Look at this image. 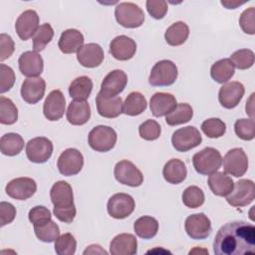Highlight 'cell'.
Masks as SVG:
<instances>
[{"label": "cell", "mask_w": 255, "mask_h": 255, "mask_svg": "<svg viewBox=\"0 0 255 255\" xmlns=\"http://www.w3.org/2000/svg\"><path fill=\"white\" fill-rule=\"evenodd\" d=\"M216 255H243L255 253V227L245 221H232L217 231L213 241Z\"/></svg>", "instance_id": "cell-1"}, {"label": "cell", "mask_w": 255, "mask_h": 255, "mask_svg": "<svg viewBox=\"0 0 255 255\" xmlns=\"http://www.w3.org/2000/svg\"><path fill=\"white\" fill-rule=\"evenodd\" d=\"M50 197L54 205V215L64 223H71L76 216L72 186L67 181L59 180L53 184Z\"/></svg>", "instance_id": "cell-2"}, {"label": "cell", "mask_w": 255, "mask_h": 255, "mask_svg": "<svg viewBox=\"0 0 255 255\" xmlns=\"http://www.w3.org/2000/svg\"><path fill=\"white\" fill-rule=\"evenodd\" d=\"M192 163L196 172L202 175H209L220 168L222 156L216 148L208 146L192 156Z\"/></svg>", "instance_id": "cell-3"}, {"label": "cell", "mask_w": 255, "mask_h": 255, "mask_svg": "<svg viewBox=\"0 0 255 255\" xmlns=\"http://www.w3.org/2000/svg\"><path fill=\"white\" fill-rule=\"evenodd\" d=\"M117 22L125 28H137L144 22L142 9L132 2H122L115 9Z\"/></svg>", "instance_id": "cell-4"}, {"label": "cell", "mask_w": 255, "mask_h": 255, "mask_svg": "<svg viewBox=\"0 0 255 255\" xmlns=\"http://www.w3.org/2000/svg\"><path fill=\"white\" fill-rule=\"evenodd\" d=\"M177 67L170 60H161L152 67L148 83L153 87H166L172 85L177 79Z\"/></svg>", "instance_id": "cell-5"}, {"label": "cell", "mask_w": 255, "mask_h": 255, "mask_svg": "<svg viewBox=\"0 0 255 255\" xmlns=\"http://www.w3.org/2000/svg\"><path fill=\"white\" fill-rule=\"evenodd\" d=\"M88 142L89 145L96 151H109L117 142V132L111 127L97 126L90 131Z\"/></svg>", "instance_id": "cell-6"}, {"label": "cell", "mask_w": 255, "mask_h": 255, "mask_svg": "<svg viewBox=\"0 0 255 255\" xmlns=\"http://www.w3.org/2000/svg\"><path fill=\"white\" fill-rule=\"evenodd\" d=\"M255 198L254 182L250 179H240L233 185L226 201L233 207H243L253 202Z\"/></svg>", "instance_id": "cell-7"}, {"label": "cell", "mask_w": 255, "mask_h": 255, "mask_svg": "<svg viewBox=\"0 0 255 255\" xmlns=\"http://www.w3.org/2000/svg\"><path fill=\"white\" fill-rule=\"evenodd\" d=\"M201 141L202 136L199 130L192 126L176 129L171 136V143L173 147L180 152H184L198 146Z\"/></svg>", "instance_id": "cell-8"}, {"label": "cell", "mask_w": 255, "mask_h": 255, "mask_svg": "<svg viewBox=\"0 0 255 255\" xmlns=\"http://www.w3.org/2000/svg\"><path fill=\"white\" fill-rule=\"evenodd\" d=\"M116 179L125 185L137 187L143 182V175L141 171L129 160L124 159L119 161L114 169Z\"/></svg>", "instance_id": "cell-9"}, {"label": "cell", "mask_w": 255, "mask_h": 255, "mask_svg": "<svg viewBox=\"0 0 255 255\" xmlns=\"http://www.w3.org/2000/svg\"><path fill=\"white\" fill-rule=\"evenodd\" d=\"M223 167L226 173L235 177L244 175L248 169V157L243 148L234 147L228 150L223 157Z\"/></svg>", "instance_id": "cell-10"}, {"label": "cell", "mask_w": 255, "mask_h": 255, "mask_svg": "<svg viewBox=\"0 0 255 255\" xmlns=\"http://www.w3.org/2000/svg\"><path fill=\"white\" fill-rule=\"evenodd\" d=\"M53 153V143L45 136H37L30 139L26 144V155L35 163L46 162Z\"/></svg>", "instance_id": "cell-11"}, {"label": "cell", "mask_w": 255, "mask_h": 255, "mask_svg": "<svg viewBox=\"0 0 255 255\" xmlns=\"http://www.w3.org/2000/svg\"><path fill=\"white\" fill-rule=\"evenodd\" d=\"M135 207L134 199L127 193H116L110 197L107 210L108 213L116 219H124L129 216Z\"/></svg>", "instance_id": "cell-12"}, {"label": "cell", "mask_w": 255, "mask_h": 255, "mask_svg": "<svg viewBox=\"0 0 255 255\" xmlns=\"http://www.w3.org/2000/svg\"><path fill=\"white\" fill-rule=\"evenodd\" d=\"M84 165V157L77 148H67L59 156L57 167L61 174L71 176L78 174Z\"/></svg>", "instance_id": "cell-13"}, {"label": "cell", "mask_w": 255, "mask_h": 255, "mask_svg": "<svg viewBox=\"0 0 255 255\" xmlns=\"http://www.w3.org/2000/svg\"><path fill=\"white\" fill-rule=\"evenodd\" d=\"M184 228L191 239L202 240L209 236L211 232V222L204 213L191 214L185 219Z\"/></svg>", "instance_id": "cell-14"}, {"label": "cell", "mask_w": 255, "mask_h": 255, "mask_svg": "<svg viewBox=\"0 0 255 255\" xmlns=\"http://www.w3.org/2000/svg\"><path fill=\"white\" fill-rule=\"evenodd\" d=\"M37 190L36 181L30 177H17L9 181L5 187L6 193L17 200H26Z\"/></svg>", "instance_id": "cell-15"}, {"label": "cell", "mask_w": 255, "mask_h": 255, "mask_svg": "<svg viewBox=\"0 0 255 255\" xmlns=\"http://www.w3.org/2000/svg\"><path fill=\"white\" fill-rule=\"evenodd\" d=\"M128 83V76L123 70H114L110 72L101 84V91L99 92L105 97H115L121 94Z\"/></svg>", "instance_id": "cell-16"}, {"label": "cell", "mask_w": 255, "mask_h": 255, "mask_svg": "<svg viewBox=\"0 0 255 255\" xmlns=\"http://www.w3.org/2000/svg\"><path fill=\"white\" fill-rule=\"evenodd\" d=\"M244 93V86L240 82H229L220 88L218 93V101L223 108L233 109L240 103Z\"/></svg>", "instance_id": "cell-17"}, {"label": "cell", "mask_w": 255, "mask_h": 255, "mask_svg": "<svg viewBox=\"0 0 255 255\" xmlns=\"http://www.w3.org/2000/svg\"><path fill=\"white\" fill-rule=\"evenodd\" d=\"M39 28V16L35 10L29 9L20 14L15 23V29L19 38L26 41L33 37Z\"/></svg>", "instance_id": "cell-18"}, {"label": "cell", "mask_w": 255, "mask_h": 255, "mask_svg": "<svg viewBox=\"0 0 255 255\" xmlns=\"http://www.w3.org/2000/svg\"><path fill=\"white\" fill-rule=\"evenodd\" d=\"M66 110V99L60 90L52 91L46 98L43 106V113L47 120L59 121Z\"/></svg>", "instance_id": "cell-19"}, {"label": "cell", "mask_w": 255, "mask_h": 255, "mask_svg": "<svg viewBox=\"0 0 255 255\" xmlns=\"http://www.w3.org/2000/svg\"><path fill=\"white\" fill-rule=\"evenodd\" d=\"M46 82L41 77H31L24 80L21 86L22 99L31 105L40 102L45 94Z\"/></svg>", "instance_id": "cell-20"}, {"label": "cell", "mask_w": 255, "mask_h": 255, "mask_svg": "<svg viewBox=\"0 0 255 255\" xmlns=\"http://www.w3.org/2000/svg\"><path fill=\"white\" fill-rule=\"evenodd\" d=\"M19 70L22 75L31 78L39 77L44 69V62L40 54L35 51H26L19 57Z\"/></svg>", "instance_id": "cell-21"}, {"label": "cell", "mask_w": 255, "mask_h": 255, "mask_svg": "<svg viewBox=\"0 0 255 255\" xmlns=\"http://www.w3.org/2000/svg\"><path fill=\"white\" fill-rule=\"evenodd\" d=\"M136 51V44L131 38L121 35L112 40L110 44V53L119 61H128L131 59Z\"/></svg>", "instance_id": "cell-22"}, {"label": "cell", "mask_w": 255, "mask_h": 255, "mask_svg": "<svg viewBox=\"0 0 255 255\" xmlns=\"http://www.w3.org/2000/svg\"><path fill=\"white\" fill-rule=\"evenodd\" d=\"M104 50L96 43L84 45L77 53L78 62L86 68H96L100 66L104 60Z\"/></svg>", "instance_id": "cell-23"}, {"label": "cell", "mask_w": 255, "mask_h": 255, "mask_svg": "<svg viewBox=\"0 0 255 255\" xmlns=\"http://www.w3.org/2000/svg\"><path fill=\"white\" fill-rule=\"evenodd\" d=\"M96 105L99 115L107 119L117 118L123 113V101L119 96L105 97L98 93Z\"/></svg>", "instance_id": "cell-24"}, {"label": "cell", "mask_w": 255, "mask_h": 255, "mask_svg": "<svg viewBox=\"0 0 255 255\" xmlns=\"http://www.w3.org/2000/svg\"><path fill=\"white\" fill-rule=\"evenodd\" d=\"M137 252V241L130 233H122L114 237L110 244L112 255H133Z\"/></svg>", "instance_id": "cell-25"}, {"label": "cell", "mask_w": 255, "mask_h": 255, "mask_svg": "<svg viewBox=\"0 0 255 255\" xmlns=\"http://www.w3.org/2000/svg\"><path fill=\"white\" fill-rule=\"evenodd\" d=\"M175 97L169 93H155L149 102V108L151 114L160 118L163 116H167L175 107H176Z\"/></svg>", "instance_id": "cell-26"}, {"label": "cell", "mask_w": 255, "mask_h": 255, "mask_svg": "<svg viewBox=\"0 0 255 255\" xmlns=\"http://www.w3.org/2000/svg\"><path fill=\"white\" fill-rule=\"evenodd\" d=\"M84 36L79 30L67 29L61 34L58 46L62 53L73 54L80 51L84 46Z\"/></svg>", "instance_id": "cell-27"}, {"label": "cell", "mask_w": 255, "mask_h": 255, "mask_svg": "<svg viewBox=\"0 0 255 255\" xmlns=\"http://www.w3.org/2000/svg\"><path fill=\"white\" fill-rule=\"evenodd\" d=\"M67 121L73 126L85 125L91 118V108L86 101H76L70 103L67 110Z\"/></svg>", "instance_id": "cell-28"}, {"label": "cell", "mask_w": 255, "mask_h": 255, "mask_svg": "<svg viewBox=\"0 0 255 255\" xmlns=\"http://www.w3.org/2000/svg\"><path fill=\"white\" fill-rule=\"evenodd\" d=\"M162 175L168 183H181L187 175L185 163L178 158H171L164 164L162 169Z\"/></svg>", "instance_id": "cell-29"}, {"label": "cell", "mask_w": 255, "mask_h": 255, "mask_svg": "<svg viewBox=\"0 0 255 255\" xmlns=\"http://www.w3.org/2000/svg\"><path fill=\"white\" fill-rule=\"evenodd\" d=\"M208 185L213 194L217 196H227L234 185L232 178L223 171H215L209 174Z\"/></svg>", "instance_id": "cell-30"}, {"label": "cell", "mask_w": 255, "mask_h": 255, "mask_svg": "<svg viewBox=\"0 0 255 255\" xmlns=\"http://www.w3.org/2000/svg\"><path fill=\"white\" fill-rule=\"evenodd\" d=\"M189 36V28L182 21L171 24L164 33V39L170 46L182 45Z\"/></svg>", "instance_id": "cell-31"}, {"label": "cell", "mask_w": 255, "mask_h": 255, "mask_svg": "<svg viewBox=\"0 0 255 255\" xmlns=\"http://www.w3.org/2000/svg\"><path fill=\"white\" fill-rule=\"evenodd\" d=\"M93 90V82L87 76L76 78L69 86V95L76 101H86Z\"/></svg>", "instance_id": "cell-32"}, {"label": "cell", "mask_w": 255, "mask_h": 255, "mask_svg": "<svg viewBox=\"0 0 255 255\" xmlns=\"http://www.w3.org/2000/svg\"><path fill=\"white\" fill-rule=\"evenodd\" d=\"M146 106V99L142 94L131 92L126 98L125 103H123V113L130 117L138 116L145 111Z\"/></svg>", "instance_id": "cell-33"}, {"label": "cell", "mask_w": 255, "mask_h": 255, "mask_svg": "<svg viewBox=\"0 0 255 255\" xmlns=\"http://www.w3.org/2000/svg\"><path fill=\"white\" fill-rule=\"evenodd\" d=\"M135 234L142 239L153 238L158 231V222L152 216H141L133 223Z\"/></svg>", "instance_id": "cell-34"}, {"label": "cell", "mask_w": 255, "mask_h": 255, "mask_svg": "<svg viewBox=\"0 0 255 255\" xmlns=\"http://www.w3.org/2000/svg\"><path fill=\"white\" fill-rule=\"evenodd\" d=\"M24 147V139L19 133L8 132L0 139V149L4 155L14 156L19 154Z\"/></svg>", "instance_id": "cell-35"}, {"label": "cell", "mask_w": 255, "mask_h": 255, "mask_svg": "<svg viewBox=\"0 0 255 255\" xmlns=\"http://www.w3.org/2000/svg\"><path fill=\"white\" fill-rule=\"evenodd\" d=\"M234 68L235 67L233 66L230 59H221L211 66L210 76L215 82L219 84H224L233 77Z\"/></svg>", "instance_id": "cell-36"}, {"label": "cell", "mask_w": 255, "mask_h": 255, "mask_svg": "<svg viewBox=\"0 0 255 255\" xmlns=\"http://www.w3.org/2000/svg\"><path fill=\"white\" fill-rule=\"evenodd\" d=\"M193 117V110L186 103L177 104L176 107L165 117V122L168 126L174 127L188 123Z\"/></svg>", "instance_id": "cell-37"}, {"label": "cell", "mask_w": 255, "mask_h": 255, "mask_svg": "<svg viewBox=\"0 0 255 255\" xmlns=\"http://www.w3.org/2000/svg\"><path fill=\"white\" fill-rule=\"evenodd\" d=\"M54 37V30L49 23H44L39 26L35 35L33 36V49L35 52H41L45 49L48 43Z\"/></svg>", "instance_id": "cell-38"}, {"label": "cell", "mask_w": 255, "mask_h": 255, "mask_svg": "<svg viewBox=\"0 0 255 255\" xmlns=\"http://www.w3.org/2000/svg\"><path fill=\"white\" fill-rule=\"evenodd\" d=\"M18 120V110L14 103L6 97H0V123L2 125H13Z\"/></svg>", "instance_id": "cell-39"}, {"label": "cell", "mask_w": 255, "mask_h": 255, "mask_svg": "<svg viewBox=\"0 0 255 255\" xmlns=\"http://www.w3.org/2000/svg\"><path fill=\"white\" fill-rule=\"evenodd\" d=\"M205 196L201 188L195 185L188 186L182 193V202L188 208H197L204 203Z\"/></svg>", "instance_id": "cell-40"}, {"label": "cell", "mask_w": 255, "mask_h": 255, "mask_svg": "<svg viewBox=\"0 0 255 255\" xmlns=\"http://www.w3.org/2000/svg\"><path fill=\"white\" fill-rule=\"evenodd\" d=\"M34 231L39 240L47 243L56 241L60 236V228L58 224L52 220L42 226H34Z\"/></svg>", "instance_id": "cell-41"}, {"label": "cell", "mask_w": 255, "mask_h": 255, "mask_svg": "<svg viewBox=\"0 0 255 255\" xmlns=\"http://www.w3.org/2000/svg\"><path fill=\"white\" fill-rule=\"evenodd\" d=\"M201 130L210 138H217L222 136L226 131V125L223 121L217 118L205 120L201 124Z\"/></svg>", "instance_id": "cell-42"}, {"label": "cell", "mask_w": 255, "mask_h": 255, "mask_svg": "<svg viewBox=\"0 0 255 255\" xmlns=\"http://www.w3.org/2000/svg\"><path fill=\"white\" fill-rule=\"evenodd\" d=\"M230 60L234 67L239 70H247L254 64L255 56L250 49H240L235 51L231 56Z\"/></svg>", "instance_id": "cell-43"}, {"label": "cell", "mask_w": 255, "mask_h": 255, "mask_svg": "<svg viewBox=\"0 0 255 255\" xmlns=\"http://www.w3.org/2000/svg\"><path fill=\"white\" fill-rule=\"evenodd\" d=\"M54 247L58 255H73L77 249V241L71 233H65L56 239Z\"/></svg>", "instance_id": "cell-44"}, {"label": "cell", "mask_w": 255, "mask_h": 255, "mask_svg": "<svg viewBox=\"0 0 255 255\" xmlns=\"http://www.w3.org/2000/svg\"><path fill=\"white\" fill-rule=\"evenodd\" d=\"M236 135L243 140H252L255 136V123L253 119H240L234 124Z\"/></svg>", "instance_id": "cell-45"}, {"label": "cell", "mask_w": 255, "mask_h": 255, "mask_svg": "<svg viewBox=\"0 0 255 255\" xmlns=\"http://www.w3.org/2000/svg\"><path fill=\"white\" fill-rule=\"evenodd\" d=\"M138 133L145 140H155L161 133V128L156 121L147 120L139 126Z\"/></svg>", "instance_id": "cell-46"}, {"label": "cell", "mask_w": 255, "mask_h": 255, "mask_svg": "<svg viewBox=\"0 0 255 255\" xmlns=\"http://www.w3.org/2000/svg\"><path fill=\"white\" fill-rule=\"evenodd\" d=\"M51 211L42 205H37L30 209L28 218L34 226H42L51 221Z\"/></svg>", "instance_id": "cell-47"}, {"label": "cell", "mask_w": 255, "mask_h": 255, "mask_svg": "<svg viewBox=\"0 0 255 255\" xmlns=\"http://www.w3.org/2000/svg\"><path fill=\"white\" fill-rule=\"evenodd\" d=\"M239 25L244 33L249 35L255 34V9L250 7L244 10L239 18Z\"/></svg>", "instance_id": "cell-48"}, {"label": "cell", "mask_w": 255, "mask_h": 255, "mask_svg": "<svg viewBox=\"0 0 255 255\" xmlns=\"http://www.w3.org/2000/svg\"><path fill=\"white\" fill-rule=\"evenodd\" d=\"M15 83V73L13 69L5 64L0 65V93L8 92Z\"/></svg>", "instance_id": "cell-49"}, {"label": "cell", "mask_w": 255, "mask_h": 255, "mask_svg": "<svg viewBox=\"0 0 255 255\" xmlns=\"http://www.w3.org/2000/svg\"><path fill=\"white\" fill-rule=\"evenodd\" d=\"M148 14L156 19H162L167 12V2L164 0H147L145 3Z\"/></svg>", "instance_id": "cell-50"}, {"label": "cell", "mask_w": 255, "mask_h": 255, "mask_svg": "<svg viewBox=\"0 0 255 255\" xmlns=\"http://www.w3.org/2000/svg\"><path fill=\"white\" fill-rule=\"evenodd\" d=\"M15 49L14 41L11 36L1 33L0 35V61H4L11 57Z\"/></svg>", "instance_id": "cell-51"}, {"label": "cell", "mask_w": 255, "mask_h": 255, "mask_svg": "<svg viewBox=\"0 0 255 255\" xmlns=\"http://www.w3.org/2000/svg\"><path fill=\"white\" fill-rule=\"evenodd\" d=\"M0 215L1 226H5L14 220L16 216V208L12 203L2 201L0 203Z\"/></svg>", "instance_id": "cell-52"}, {"label": "cell", "mask_w": 255, "mask_h": 255, "mask_svg": "<svg viewBox=\"0 0 255 255\" xmlns=\"http://www.w3.org/2000/svg\"><path fill=\"white\" fill-rule=\"evenodd\" d=\"M87 254H108V252L105 251L100 245L93 244V245H90L84 251V255H87Z\"/></svg>", "instance_id": "cell-53"}, {"label": "cell", "mask_w": 255, "mask_h": 255, "mask_svg": "<svg viewBox=\"0 0 255 255\" xmlns=\"http://www.w3.org/2000/svg\"><path fill=\"white\" fill-rule=\"evenodd\" d=\"M253 98H254V94L251 95V97L249 98L248 102L246 103V107H245V110H246V114H248L250 116L251 119H253V112H254V106H253Z\"/></svg>", "instance_id": "cell-54"}, {"label": "cell", "mask_w": 255, "mask_h": 255, "mask_svg": "<svg viewBox=\"0 0 255 255\" xmlns=\"http://www.w3.org/2000/svg\"><path fill=\"white\" fill-rule=\"evenodd\" d=\"M221 4L225 6L227 9H235L236 7L244 4V2H236V1H221Z\"/></svg>", "instance_id": "cell-55"}]
</instances>
